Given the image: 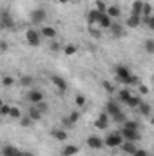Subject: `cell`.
<instances>
[{
  "label": "cell",
  "mask_w": 154,
  "mask_h": 156,
  "mask_svg": "<svg viewBox=\"0 0 154 156\" xmlns=\"http://www.w3.org/2000/svg\"><path fill=\"white\" fill-rule=\"evenodd\" d=\"M121 144H123V136H121V133H120V131L111 133V134H107V136H105V147L116 149V147H121Z\"/></svg>",
  "instance_id": "6da1fadb"
},
{
  "label": "cell",
  "mask_w": 154,
  "mask_h": 156,
  "mask_svg": "<svg viewBox=\"0 0 154 156\" xmlns=\"http://www.w3.org/2000/svg\"><path fill=\"white\" fill-rule=\"evenodd\" d=\"M114 75H116V82H121V83H125V85H129V80H131V69H127L125 66H116L114 69Z\"/></svg>",
  "instance_id": "7a4b0ae2"
},
{
  "label": "cell",
  "mask_w": 154,
  "mask_h": 156,
  "mask_svg": "<svg viewBox=\"0 0 154 156\" xmlns=\"http://www.w3.org/2000/svg\"><path fill=\"white\" fill-rule=\"evenodd\" d=\"M45 18H47V13H45V9H42V7H37V9H33V11L29 13V20H31V24H35V26L44 24Z\"/></svg>",
  "instance_id": "3957f363"
},
{
  "label": "cell",
  "mask_w": 154,
  "mask_h": 156,
  "mask_svg": "<svg viewBox=\"0 0 154 156\" xmlns=\"http://www.w3.org/2000/svg\"><path fill=\"white\" fill-rule=\"evenodd\" d=\"M120 133H121V136H123L125 142H138L142 138L140 136V131H134V129H129V127H121Z\"/></svg>",
  "instance_id": "277c9868"
},
{
  "label": "cell",
  "mask_w": 154,
  "mask_h": 156,
  "mask_svg": "<svg viewBox=\"0 0 154 156\" xmlns=\"http://www.w3.org/2000/svg\"><path fill=\"white\" fill-rule=\"evenodd\" d=\"M26 40H27L29 45L38 47L40 44H42V33L35 31V29H27V33H26Z\"/></svg>",
  "instance_id": "5b68a950"
},
{
  "label": "cell",
  "mask_w": 154,
  "mask_h": 156,
  "mask_svg": "<svg viewBox=\"0 0 154 156\" xmlns=\"http://www.w3.org/2000/svg\"><path fill=\"white\" fill-rule=\"evenodd\" d=\"M105 145V140H102L100 136H96V134H91V136H87V147H91V149H102Z\"/></svg>",
  "instance_id": "8992f818"
},
{
  "label": "cell",
  "mask_w": 154,
  "mask_h": 156,
  "mask_svg": "<svg viewBox=\"0 0 154 156\" xmlns=\"http://www.w3.org/2000/svg\"><path fill=\"white\" fill-rule=\"evenodd\" d=\"M27 100H29V104L37 105L40 102H44V93L38 91V89H31V91L27 93Z\"/></svg>",
  "instance_id": "52a82bcc"
},
{
  "label": "cell",
  "mask_w": 154,
  "mask_h": 156,
  "mask_svg": "<svg viewBox=\"0 0 154 156\" xmlns=\"http://www.w3.org/2000/svg\"><path fill=\"white\" fill-rule=\"evenodd\" d=\"M114 24V20L107 15V13H102L100 15V20H98V26H100V29H111V26Z\"/></svg>",
  "instance_id": "ba28073f"
},
{
  "label": "cell",
  "mask_w": 154,
  "mask_h": 156,
  "mask_svg": "<svg viewBox=\"0 0 154 156\" xmlns=\"http://www.w3.org/2000/svg\"><path fill=\"white\" fill-rule=\"evenodd\" d=\"M2 156H29L27 153H22L20 149H16V147H13V145H5L4 149H2Z\"/></svg>",
  "instance_id": "9c48e42d"
},
{
  "label": "cell",
  "mask_w": 154,
  "mask_h": 156,
  "mask_svg": "<svg viewBox=\"0 0 154 156\" xmlns=\"http://www.w3.org/2000/svg\"><path fill=\"white\" fill-rule=\"evenodd\" d=\"M51 82L54 83V87H56L60 93H65V91H67V82H65V80H64L62 76L54 75V76H51Z\"/></svg>",
  "instance_id": "30bf717a"
},
{
  "label": "cell",
  "mask_w": 154,
  "mask_h": 156,
  "mask_svg": "<svg viewBox=\"0 0 154 156\" xmlns=\"http://www.w3.org/2000/svg\"><path fill=\"white\" fill-rule=\"evenodd\" d=\"M105 113L113 118V116H116V115H120V113H121V109H120V105H118L116 102L111 100V102H107V105H105Z\"/></svg>",
  "instance_id": "8fae6325"
},
{
  "label": "cell",
  "mask_w": 154,
  "mask_h": 156,
  "mask_svg": "<svg viewBox=\"0 0 154 156\" xmlns=\"http://www.w3.org/2000/svg\"><path fill=\"white\" fill-rule=\"evenodd\" d=\"M40 33H42V37H44V38H49V40H54V38H56V35H58V33H56V29H54V27H51V26H42V31H40Z\"/></svg>",
  "instance_id": "7c38bea8"
},
{
  "label": "cell",
  "mask_w": 154,
  "mask_h": 156,
  "mask_svg": "<svg viewBox=\"0 0 154 156\" xmlns=\"http://www.w3.org/2000/svg\"><path fill=\"white\" fill-rule=\"evenodd\" d=\"M2 27H4V29H11V27H15L13 18H11V15H9L5 9L2 11Z\"/></svg>",
  "instance_id": "4fadbf2b"
},
{
  "label": "cell",
  "mask_w": 154,
  "mask_h": 156,
  "mask_svg": "<svg viewBox=\"0 0 154 156\" xmlns=\"http://www.w3.org/2000/svg\"><path fill=\"white\" fill-rule=\"evenodd\" d=\"M94 125H96V129H107V125H109V115L107 113H102L100 116H98V120L94 122Z\"/></svg>",
  "instance_id": "5bb4252c"
},
{
  "label": "cell",
  "mask_w": 154,
  "mask_h": 156,
  "mask_svg": "<svg viewBox=\"0 0 154 156\" xmlns=\"http://www.w3.org/2000/svg\"><path fill=\"white\" fill-rule=\"evenodd\" d=\"M143 4H145V2H142V0H134L132 5H131V15L142 16V13H143Z\"/></svg>",
  "instance_id": "9a60e30c"
},
{
  "label": "cell",
  "mask_w": 154,
  "mask_h": 156,
  "mask_svg": "<svg viewBox=\"0 0 154 156\" xmlns=\"http://www.w3.org/2000/svg\"><path fill=\"white\" fill-rule=\"evenodd\" d=\"M100 11L94 7V9H91L89 13H87V22H89V26H94V24H98V20H100Z\"/></svg>",
  "instance_id": "2e32d148"
},
{
  "label": "cell",
  "mask_w": 154,
  "mask_h": 156,
  "mask_svg": "<svg viewBox=\"0 0 154 156\" xmlns=\"http://www.w3.org/2000/svg\"><path fill=\"white\" fill-rule=\"evenodd\" d=\"M121 149H123L125 154H131V156H134V153L138 151L136 142H123V144H121Z\"/></svg>",
  "instance_id": "e0dca14e"
},
{
  "label": "cell",
  "mask_w": 154,
  "mask_h": 156,
  "mask_svg": "<svg viewBox=\"0 0 154 156\" xmlns=\"http://www.w3.org/2000/svg\"><path fill=\"white\" fill-rule=\"evenodd\" d=\"M111 33H113V37H116V38H121L123 35H125V29H123V26L120 24V22H116L111 26Z\"/></svg>",
  "instance_id": "ac0fdd59"
},
{
  "label": "cell",
  "mask_w": 154,
  "mask_h": 156,
  "mask_svg": "<svg viewBox=\"0 0 154 156\" xmlns=\"http://www.w3.org/2000/svg\"><path fill=\"white\" fill-rule=\"evenodd\" d=\"M140 24H142V16H136V15H131V16L127 18V22H125V26H127V27H132V29L138 27Z\"/></svg>",
  "instance_id": "d6986e66"
},
{
  "label": "cell",
  "mask_w": 154,
  "mask_h": 156,
  "mask_svg": "<svg viewBox=\"0 0 154 156\" xmlns=\"http://www.w3.org/2000/svg\"><path fill=\"white\" fill-rule=\"evenodd\" d=\"M131 96H132V93H131V91H129L127 87H123V89H120V91H118V98H120V100H121L123 104H127Z\"/></svg>",
  "instance_id": "ffe728a7"
},
{
  "label": "cell",
  "mask_w": 154,
  "mask_h": 156,
  "mask_svg": "<svg viewBox=\"0 0 154 156\" xmlns=\"http://www.w3.org/2000/svg\"><path fill=\"white\" fill-rule=\"evenodd\" d=\"M27 116L33 118V122H37V120H40V118H42V111H40L37 105H31V107H29V113H27Z\"/></svg>",
  "instance_id": "44dd1931"
},
{
  "label": "cell",
  "mask_w": 154,
  "mask_h": 156,
  "mask_svg": "<svg viewBox=\"0 0 154 156\" xmlns=\"http://www.w3.org/2000/svg\"><path fill=\"white\" fill-rule=\"evenodd\" d=\"M107 15H109L113 20H118V18H120V15H121V9H120L118 5H109V9H107Z\"/></svg>",
  "instance_id": "7402d4cb"
},
{
  "label": "cell",
  "mask_w": 154,
  "mask_h": 156,
  "mask_svg": "<svg viewBox=\"0 0 154 156\" xmlns=\"http://www.w3.org/2000/svg\"><path fill=\"white\" fill-rule=\"evenodd\" d=\"M78 153V145H65L62 149V156H75Z\"/></svg>",
  "instance_id": "603a6c76"
},
{
  "label": "cell",
  "mask_w": 154,
  "mask_h": 156,
  "mask_svg": "<svg viewBox=\"0 0 154 156\" xmlns=\"http://www.w3.org/2000/svg\"><path fill=\"white\" fill-rule=\"evenodd\" d=\"M140 104H142V100H140V96H136V94H132V96L129 98V102H127V105H129L131 109H138Z\"/></svg>",
  "instance_id": "cb8c5ba5"
},
{
  "label": "cell",
  "mask_w": 154,
  "mask_h": 156,
  "mask_svg": "<svg viewBox=\"0 0 154 156\" xmlns=\"http://www.w3.org/2000/svg\"><path fill=\"white\" fill-rule=\"evenodd\" d=\"M143 49H145V53H149V55H154V40L152 38H147L143 42Z\"/></svg>",
  "instance_id": "d4e9b609"
},
{
  "label": "cell",
  "mask_w": 154,
  "mask_h": 156,
  "mask_svg": "<svg viewBox=\"0 0 154 156\" xmlns=\"http://www.w3.org/2000/svg\"><path fill=\"white\" fill-rule=\"evenodd\" d=\"M53 136H54L58 142H64V140H67V133H65L64 129H56V131H53Z\"/></svg>",
  "instance_id": "484cf974"
},
{
  "label": "cell",
  "mask_w": 154,
  "mask_h": 156,
  "mask_svg": "<svg viewBox=\"0 0 154 156\" xmlns=\"http://www.w3.org/2000/svg\"><path fill=\"white\" fill-rule=\"evenodd\" d=\"M33 76H29V75H24V76H20V85L22 87H31L33 85Z\"/></svg>",
  "instance_id": "4316f807"
},
{
  "label": "cell",
  "mask_w": 154,
  "mask_h": 156,
  "mask_svg": "<svg viewBox=\"0 0 154 156\" xmlns=\"http://www.w3.org/2000/svg\"><path fill=\"white\" fill-rule=\"evenodd\" d=\"M138 109H140V113H142L143 116H151V111H152V109H151V105H149V104H145V102H142Z\"/></svg>",
  "instance_id": "83f0119b"
},
{
  "label": "cell",
  "mask_w": 154,
  "mask_h": 156,
  "mask_svg": "<svg viewBox=\"0 0 154 156\" xmlns=\"http://www.w3.org/2000/svg\"><path fill=\"white\" fill-rule=\"evenodd\" d=\"M147 16H152V5H151V4H143V13H142V18H147Z\"/></svg>",
  "instance_id": "f1b7e54d"
},
{
  "label": "cell",
  "mask_w": 154,
  "mask_h": 156,
  "mask_svg": "<svg viewBox=\"0 0 154 156\" xmlns=\"http://www.w3.org/2000/svg\"><path fill=\"white\" fill-rule=\"evenodd\" d=\"M123 127H129V129H134V131H140V123H138V122H134V120H127V122L123 123Z\"/></svg>",
  "instance_id": "f546056e"
},
{
  "label": "cell",
  "mask_w": 154,
  "mask_h": 156,
  "mask_svg": "<svg viewBox=\"0 0 154 156\" xmlns=\"http://www.w3.org/2000/svg\"><path fill=\"white\" fill-rule=\"evenodd\" d=\"M96 9H98L100 13H107V9H109V5H107V4H105L103 0H98V2H96Z\"/></svg>",
  "instance_id": "4dcf8cb0"
},
{
  "label": "cell",
  "mask_w": 154,
  "mask_h": 156,
  "mask_svg": "<svg viewBox=\"0 0 154 156\" xmlns=\"http://www.w3.org/2000/svg\"><path fill=\"white\" fill-rule=\"evenodd\" d=\"M111 120H113V122H116V123H121V125H123V123L127 122V116H125L123 113H120V115H116V116H113Z\"/></svg>",
  "instance_id": "1f68e13d"
},
{
  "label": "cell",
  "mask_w": 154,
  "mask_h": 156,
  "mask_svg": "<svg viewBox=\"0 0 154 156\" xmlns=\"http://www.w3.org/2000/svg\"><path fill=\"white\" fill-rule=\"evenodd\" d=\"M142 22L149 27V29H152L154 31V16H147V18H142Z\"/></svg>",
  "instance_id": "d6a6232c"
},
{
  "label": "cell",
  "mask_w": 154,
  "mask_h": 156,
  "mask_svg": "<svg viewBox=\"0 0 154 156\" xmlns=\"http://www.w3.org/2000/svg\"><path fill=\"white\" fill-rule=\"evenodd\" d=\"M13 83H15V78L13 76H4L2 78V85H4V87H11Z\"/></svg>",
  "instance_id": "836d02e7"
},
{
  "label": "cell",
  "mask_w": 154,
  "mask_h": 156,
  "mask_svg": "<svg viewBox=\"0 0 154 156\" xmlns=\"http://www.w3.org/2000/svg\"><path fill=\"white\" fill-rule=\"evenodd\" d=\"M31 123H33V118H29V116L20 118V125L22 127H31Z\"/></svg>",
  "instance_id": "e575fe53"
},
{
  "label": "cell",
  "mask_w": 154,
  "mask_h": 156,
  "mask_svg": "<svg viewBox=\"0 0 154 156\" xmlns=\"http://www.w3.org/2000/svg\"><path fill=\"white\" fill-rule=\"evenodd\" d=\"M64 51H65V55H75V53H76V45L69 44V45H65V47H64Z\"/></svg>",
  "instance_id": "d590c367"
},
{
  "label": "cell",
  "mask_w": 154,
  "mask_h": 156,
  "mask_svg": "<svg viewBox=\"0 0 154 156\" xmlns=\"http://www.w3.org/2000/svg\"><path fill=\"white\" fill-rule=\"evenodd\" d=\"M102 85H103V89H105L107 93H114V85H113V83H109L107 80H103V82H102Z\"/></svg>",
  "instance_id": "8d00e7d4"
},
{
  "label": "cell",
  "mask_w": 154,
  "mask_h": 156,
  "mask_svg": "<svg viewBox=\"0 0 154 156\" xmlns=\"http://www.w3.org/2000/svg\"><path fill=\"white\" fill-rule=\"evenodd\" d=\"M0 113H2V116H9V113H11V105L4 104V105L0 107Z\"/></svg>",
  "instance_id": "74e56055"
},
{
  "label": "cell",
  "mask_w": 154,
  "mask_h": 156,
  "mask_svg": "<svg viewBox=\"0 0 154 156\" xmlns=\"http://www.w3.org/2000/svg\"><path fill=\"white\" fill-rule=\"evenodd\" d=\"M89 27H91V35H93L94 38H100V37H102V29H96L94 26H89Z\"/></svg>",
  "instance_id": "f35d334b"
},
{
  "label": "cell",
  "mask_w": 154,
  "mask_h": 156,
  "mask_svg": "<svg viewBox=\"0 0 154 156\" xmlns=\"http://www.w3.org/2000/svg\"><path fill=\"white\" fill-rule=\"evenodd\" d=\"M75 102H76L78 107H82V105H85V96L83 94H76V98H75Z\"/></svg>",
  "instance_id": "ab89813d"
},
{
  "label": "cell",
  "mask_w": 154,
  "mask_h": 156,
  "mask_svg": "<svg viewBox=\"0 0 154 156\" xmlns=\"http://www.w3.org/2000/svg\"><path fill=\"white\" fill-rule=\"evenodd\" d=\"M62 125H64V129H71V127H73L75 123L71 122V118L67 116V118H64V120H62Z\"/></svg>",
  "instance_id": "60d3db41"
},
{
  "label": "cell",
  "mask_w": 154,
  "mask_h": 156,
  "mask_svg": "<svg viewBox=\"0 0 154 156\" xmlns=\"http://www.w3.org/2000/svg\"><path fill=\"white\" fill-rule=\"evenodd\" d=\"M9 116H11V118H20V109H18V107H11Z\"/></svg>",
  "instance_id": "b9f144b4"
},
{
  "label": "cell",
  "mask_w": 154,
  "mask_h": 156,
  "mask_svg": "<svg viewBox=\"0 0 154 156\" xmlns=\"http://www.w3.org/2000/svg\"><path fill=\"white\" fill-rule=\"evenodd\" d=\"M49 49H51V51H54V53H56V51H60V49H62V47H60V44H58V42H56V40H53V42H51V45H49Z\"/></svg>",
  "instance_id": "7bdbcfd3"
},
{
  "label": "cell",
  "mask_w": 154,
  "mask_h": 156,
  "mask_svg": "<svg viewBox=\"0 0 154 156\" xmlns=\"http://www.w3.org/2000/svg\"><path fill=\"white\" fill-rule=\"evenodd\" d=\"M37 107H38L40 111H42V115H44V113H47V107H49V105H47L45 102H40V104H37Z\"/></svg>",
  "instance_id": "ee69618b"
},
{
  "label": "cell",
  "mask_w": 154,
  "mask_h": 156,
  "mask_svg": "<svg viewBox=\"0 0 154 156\" xmlns=\"http://www.w3.org/2000/svg\"><path fill=\"white\" fill-rule=\"evenodd\" d=\"M69 118H71V122H73V123H76L78 118H80V113H78V111H73V113L69 115Z\"/></svg>",
  "instance_id": "f6af8a7d"
},
{
  "label": "cell",
  "mask_w": 154,
  "mask_h": 156,
  "mask_svg": "<svg viewBox=\"0 0 154 156\" xmlns=\"http://www.w3.org/2000/svg\"><path fill=\"white\" fill-rule=\"evenodd\" d=\"M138 83H140V78L132 75V76H131V80H129V85H138Z\"/></svg>",
  "instance_id": "bcb514c9"
},
{
  "label": "cell",
  "mask_w": 154,
  "mask_h": 156,
  "mask_svg": "<svg viewBox=\"0 0 154 156\" xmlns=\"http://www.w3.org/2000/svg\"><path fill=\"white\" fill-rule=\"evenodd\" d=\"M134 156H149V154H147V151H143V149H138V151L134 153Z\"/></svg>",
  "instance_id": "7dc6e473"
},
{
  "label": "cell",
  "mask_w": 154,
  "mask_h": 156,
  "mask_svg": "<svg viewBox=\"0 0 154 156\" xmlns=\"http://www.w3.org/2000/svg\"><path fill=\"white\" fill-rule=\"evenodd\" d=\"M140 93H142V94H147V93H149V87H147V85H140Z\"/></svg>",
  "instance_id": "c3c4849f"
},
{
  "label": "cell",
  "mask_w": 154,
  "mask_h": 156,
  "mask_svg": "<svg viewBox=\"0 0 154 156\" xmlns=\"http://www.w3.org/2000/svg\"><path fill=\"white\" fill-rule=\"evenodd\" d=\"M0 49H2V51H7V42H5V40L0 42Z\"/></svg>",
  "instance_id": "681fc988"
},
{
  "label": "cell",
  "mask_w": 154,
  "mask_h": 156,
  "mask_svg": "<svg viewBox=\"0 0 154 156\" xmlns=\"http://www.w3.org/2000/svg\"><path fill=\"white\" fill-rule=\"evenodd\" d=\"M58 2H60V4H67L69 0H58Z\"/></svg>",
  "instance_id": "f907efd6"
}]
</instances>
